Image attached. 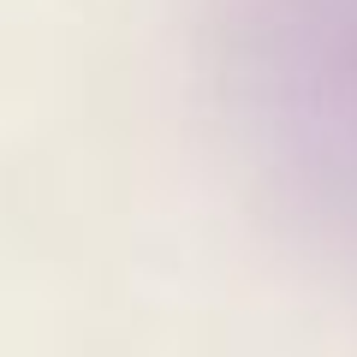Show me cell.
I'll use <instances>...</instances> for the list:
<instances>
[{
  "label": "cell",
  "mask_w": 357,
  "mask_h": 357,
  "mask_svg": "<svg viewBox=\"0 0 357 357\" xmlns=\"http://www.w3.org/2000/svg\"><path fill=\"white\" fill-rule=\"evenodd\" d=\"M215 30L244 155L357 262V0H220Z\"/></svg>",
  "instance_id": "obj_1"
}]
</instances>
